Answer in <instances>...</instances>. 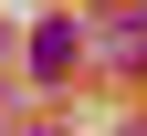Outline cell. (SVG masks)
Here are the masks:
<instances>
[{"mask_svg":"<svg viewBox=\"0 0 147 136\" xmlns=\"http://www.w3.org/2000/svg\"><path fill=\"white\" fill-rule=\"evenodd\" d=\"M105 63H147V0H126L105 21Z\"/></svg>","mask_w":147,"mask_h":136,"instance_id":"1","label":"cell"},{"mask_svg":"<svg viewBox=\"0 0 147 136\" xmlns=\"http://www.w3.org/2000/svg\"><path fill=\"white\" fill-rule=\"evenodd\" d=\"M74 52H84V42H74V21H42V42H32V63H42V73H63Z\"/></svg>","mask_w":147,"mask_h":136,"instance_id":"2","label":"cell"}]
</instances>
